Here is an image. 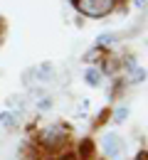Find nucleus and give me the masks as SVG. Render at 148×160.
I'll return each mask as SVG.
<instances>
[{"label": "nucleus", "instance_id": "8", "mask_svg": "<svg viewBox=\"0 0 148 160\" xmlns=\"http://www.w3.org/2000/svg\"><path fill=\"white\" fill-rule=\"evenodd\" d=\"M35 106H37V111H40V113H47V111H52V106H54V103H52V96H37V101H35Z\"/></svg>", "mask_w": 148, "mask_h": 160}, {"label": "nucleus", "instance_id": "6", "mask_svg": "<svg viewBox=\"0 0 148 160\" xmlns=\"http://www.w3.org/2000/svg\"><path fill=\"white\" fill-rule=\"evenodd\" d=\"M126 67H128V72H131V81H133V84H141V81L146 79V69L136 67V62H133V59H128Z\"/></svg>", "mask_w": 148, "mask_h": 160}, {"label": "nucleus", "instance_id": "3", "mask_svg": "<svg viewBox=\"0 0 148 160\" xmlns=\"http://www.w3.org/2000/svg\"><path fill=\"white\" fill-rule=\"evenodd\" d=\"M64 138H67V133H64L62 126H49V128H44L42 133H40V140H42V145H47V148H59L64 143Z\"/></svg>", "mask_w": 148, "mask_h": 160}, {"label": "nucleus", "instance_id": "11", "mask_svg": "<svg viewBox=\"0 0 148 160\" xmlns=\"http://www.w3.org/2000/svg\"><path fill=\"white\" fill-rule=\"evenodd\" d=\"M136 8H146V0H136Z\"/></svg>", "mask_w": 148, "mask_h": 160}, {"label": "nucleus", "instance_id": "7", "mask_svg": "<svg viewBox=\"0 0 148 160\" xmlns=\"http://www.w3.org/2000/svg\"><path fill=\"white\" fill-rule=\"evenodd\" d=\"M52 72H54V67H52L49 62H42V64L35 69V74H37V79H40V81L49 79V77H52Z\"/></svg>", "mask_w": 148, "mask_h": 160}, {"label": "nucleus", "instance_id": "10", "mask_svg": "<svg viewBox=\"0 0 148 160\" xmlns=\"http://www.w3.org/2000/svg\"><path fill=\"white\" fill-rule=\"evenodd\" d=\"M128 113H131L128 106H116V108H114V121H116V123H124V121L128 118Z\"/></svg>", "mask_w": 148, "mask_h": 160}, {"label": "nucleus", "instance_id": "2", "mask_svg": "<svg viewBox=\"0 0 148 160\" xmlns=\"http://www.w3.org/2000/svg\"><path fill=\"white\" fill-rule=\"evenodd\" d=\"M101 150H104L106 158L121 160L124 158V138L119 133H104L101 136Z\"/></svg>", "mask_w": 148, "mask_h": 160}, {"label": "nucleus", "instance_id": "1", "mask_svg": "<svg viewBox=\"0 0 148 160\" xmlns=\"http://www.w3.org/2000/svg\"><path fill=\"white\" fill-rule=\"evenodd\" d=\"M74 5L86 18H106L116 8V0H77Z\"/></svg>", "mask_w": 148, "mask_h": 160}, {"label": "nucleus", "instance_id": "4", "mask_svg": "<svg viewBox=\"0 0 148 160\" xmlns=\"http://www.w3.org/2000/svg\"><path fill=\"white\" fill-rule=\"evenodd\" d=\"M0 126H5V128H18V126H20V113H15V111H3V113H0Z\"/></svg>", "mask_w": 148, "mask_h": 160}, {"label": "nucleus", "instance_id": "5", "mask_svg": "<svg viewBox=\"0 0 148 160\" xmlns=\"http://www.w3.org/2000/svg\"><path fill=\"white\" fill-rule=\"evenodd\" d=\"M101 79H104V74H101V69H96V67H89V69L84 72V81L89 84V86H94V89L101 84Z\"/></svg>", "mask_w": 148, "mask_h": 160}, {"label": "nucleus", "instance_id": "9", "mask_svg": "<svg viewBox=\"0 0 148 160\" xmlns=\"http://www.w3.org/2000/svg\"><path fill=\"white\" fill-rule=\"evenodd\" d=\"M114 42H116V35H114V32H104V35L96 37V49H99V47H109V44H114Z\"/></svg>", "mask_w": 148, "mask_h": 160}]
</instances>
